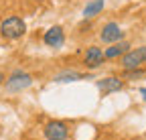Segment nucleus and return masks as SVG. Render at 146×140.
I'll use <instances>...</instances> for the list:
<instances>
[{
  "label": "nucleus",
  "mask_w": 146,
  "mask_h": 140,
  "mask_svg": "<svg viewBox=\"0 0 146 140\" xmlns=\"http://www.w3.org/2000/svg\"><path fill=\"white\" fill-rule=\"evenodd\" d=\"M98 87L104 92V94H112V92H120L124 87V81H120L118 77H106L104 81L98 83Z\"/></svg>",
  "instance_id": "obj_8"
},
{
  "label": "nucleus",
  "mask_w": 146,
  "mask_h": 140,
  "mask_svg": "<svg viewBox=\"0 0 146 140\" xmlns=\"http://www.w3.org/2000/svg\"><path fill=\"white\" fill-rule=\"evenodd\" d=\"M104 4H106V0H91V2L85 6V10H83V16H85V19H91V16L100 14Z\"/></svg>",
  "instance_id": "obj_9"
},
{
  "label": "nucleus",
  "mask_w": 146,
  "mask_h": 140,
  "mask_svg": "<svg viewBox=\"0 0 146 140\" xmlns=\"http://www.w3.org/2000/svg\"><path fill=\"white\" fill-rule=\"evenodd\" d=\"M45 136H47V140H67L69 128L63 122H49L45 128Z\"/></svg>",
  "instance_id": "obj_3"
},
{
  "label": "nucleus",
  "mask_w": 146,
  "mask_h": 140,
  "mask_svg": "<svg viewBox=\"0 0 146 140\" xmlns=\"http://www.w3.org/2000/svg\"><path fill=\"white\" fill-rule=\"evenodd\" d=\"M128 47H130L128 43H118V45H114L112 49H108V51H106V57H110V59H112V57H118V55L126 53Z\"/></svg>",
  "instance_id": "obj_10"
},
{
  "label": "nucleus",
  "mask_w": 146,
  "mask_h": 140,
  "mask_svg": "<svg viewBox=\"0 0 146 140\" xmlns=\"http://www.w3.org/2000/svg\"><path fill=\"white\" fill-rule=\"evenodd\" d=\"M33 83V77L29 73H23V71H16L12 73L8 79H6V90L8 92H23Z\"/></svg>",
  "instance_id": "obj_2"
},
{
  "label": "nucleus",
  "mask_w": 146,
  "mask_h": 140,
  "mask_svg": "<svg viewBox=\"0 0 146 140\" xmlns=\"http://www.w3.org/2000/svg\"><path fill=\"white\" fill-rule=\"evenodd\" d=\"M2 81H4V75H2V71H0V85H2Z\"/></svg>",
  "instance_id": "obj_13"
},
{
  "label": "nucleus",
  "mask_w": 146,
  "mask_h": 140,
  "mask_svg": "<svg viewBox=\"0 0 146 140\" xmlns=\"http://www.w3.org/2000/svg\"><path fill=\"white\" fill-rule=\"evenodd\" d=\"M104 63V53H102V49L100 47H91L87 49V53H85V65L89 69H96Z\"/></svg>",
  "instance_id": "obj_7"
},
{
  "label": "nucleus",
  "mask_w": 146,
  "mask_h": 140,
  "mask_svg": "<svg viewBox=\"0 0 146 140\" xmlns=\"http://www.w3.org/2000/svg\"><path fill=\"white\" fill-rule=\"evenodd\" d=\"M83 75L81 73H75V71H71V73H61L57 77V81H75V79H81Z\"/></svg>",
  "instance_id": "obj_11"
},
{
  "label": "nucleus",
  "mask_w": 146,
  "mask_h": 140,
  "mask_svg": "<svg viewBox=\"0 0 146 140\" xmlns=\"http://www.w3.org/2000/svg\"><path fill=\"white\" fill-rule=\"evenodd\" d=\"M25 31H27V27H25L23 19H18V16H10V19H6V21L2 23V27H0L2 37H4V39H10V41L21 39L23 35H25Z\"/></svg>",
  "instance_id": "obj_1"
},
{
  "label": "nucleus",
  "mask_w": 146,
  "mask_h": 140,
  "mask_svg": "<svg viewBox=\"0 0 146 140\" xmlns=\"http://www.w3.org/2000/svg\"><path fill=\"white\" fill-rule=\"evenodd\" d=\"M140 94L144 96V100H146V87H142V90H140Z\"/></svg>",
  "instance_id": "obj_12"
},
{
  "label": "nucleus",
  "mask_w": 146,
  "mask_h": 140,
  "mask_svg": "<svg viewBox=\"0 0 146 140\" xmlns=\"http://www.w3.org/2000/svg\"><path fill=\"white\" fill-rule=\"evenodd\" d=\"M146 61V47H138L136 51H130L126 53L124 59H122V65L126 69H136L138 65H142Z\"/></svg>",
  "instance_id": "obj_4"
},
{
  "label": "nucleus",
  "mask_w": 146,
  "mask_h": 140,
  "mask_svg": "<svg viewBox=\"0 0 146 140\" xmlns=\"http://www.w3.org/2000/svg\"><path fill=\"white\" fill-rule=\"evenodd\" d=\"M122 39V31L116 23H108L102 31V41L104 43H114V41H120Z\"/></svg>",
  "instance_id": "obj_6"
},
{
  "label": "nucleus",
  "mask_w": 146,
  "mask_h": 140,
  "mask_svg": "<svg viewBox=\"0 0 146 140\" xmlns=\"http://www.w3.org/2000/svg\"><path fill=\"white\" fill-rule=\"evenodd\" d=\"M63 41H65V37H63L61 27H53L45 33V45H49V47H61Z\"/></svg>",
  "instance_id": "obj_5"
}]
</instances>
